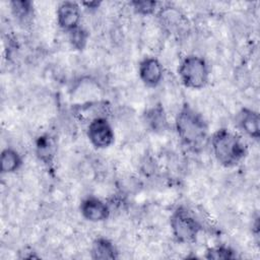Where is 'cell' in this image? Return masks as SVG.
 <instances>
[{"instance_id":"obj_1","label":"cell","mask_w":260,"mask_h":260,"mask_svg":"<svg viewBox=\"0 0 260 260\" xmlns=\"http://www.w3.org/2000/svg\"><path fill=\"white\" fill-rule=\"evenodd\" d=\"M176 130L182 143L193 151L200 150L207 140V123L189 105H185L177 115Z\"/></svg>"},{"instance_id":"obj_2","label":"cell","mask_w":260,"mask_h":260,"mask_svg":"<svg viewBox=\"0 0 260 260\" xmlns=\"http://www.w3.org/2000/svg\"><path fill=\"white\" fill-rule=\"evenodd\" d=\"M211 150L223 167L238 165L246 155L247 148L240 136L228 129H219L211 137Z\"/></svg>"},{"instance_id":"obj_3","label":"cell","mask_w":260,"mask_h":260,"mask_svg":"<svg viewBox=\"0 0 260 260\" xmlns=\"http://www.w3.org/2000/svg\"><path fill=\"white\" fill-rule=\"evenodd\" d=\"M179 76L182 83L192 89L203 88L209 78V68L205 60L191 55L183 59L179 66Z\"/></svg>"},{"instance_id":"obj_4","label":"cell","mask_w":260,"mask_h":260,"mask_svg":"<svg viewBox=\"0 0 260 260\" xmlns=\"http://www.w3.org/2000/svg\"><path fill=\"white\" fill-rule=\"evenodd\" d=\"M170 224L175 239L184 244L194 242L201 231L199 221L187 208L182 206L173 212Z\"/></svg>"},{"instance_id":"obj_5","label":"cell","mask_w":260,"mask_h":260,"mask_svg":"<svg viewBox=\"0 0 260 260\" xmlns=\"http://www.w3.org/2000/svg\"><path fill=\"white\" fill-rule=\"evenodd\" d=\"M87 137L94 147L107 148L114 142L115 134L107 118L101 117L88 123Z\"/></svg>"},{"instance_id":"obj_6","label":"cell","mask_w":260,"mask_h":260,"mask_svg":"<svg viewBox=\"0 0 260 260\" xmlns=\"http://www.w3.org/2000/svg\"><path fill=\"white\" fill-rule=\"evenodd\" d=\"M80 18L81 11L76 2L64 1L59 4L57 9V22L61 28L69 32L80 26Z\"/></svg>"},{"instance_id":"obj_7","label":"cell","mask_w":260,"mask_h":260,"mask_svg":"<svg viewBox=\"0 0 260 260\" xmlns=\"http://www.w3.org/2000/svg\"><path fill=\"white\" fill-rule=\"evenodd\" d=\"M138 73L141 81L150 87L158 85L164 76V68L160 62L153 57L144 58L138 68Z\"/></svg>"},{"instance_id":"obj_8","label":"cell","mask_w":260,"mask_h":260,"mask_svg":"<svg viewBox=\"0 0 260 260\" xmlns=\"http://www.w3.org/2000/svg\"><path fill=\"white\" fill-rule=\"evenodd\" d=\"M80 211L85 219L92 222L103 221L107 219L110 214V209L106 202L92 196L82 200Z\"/></svg>"},{"instance_id":"obj_9","label":"cell","mask_w":260,"mask_h":260,"mask_svg":"<svg viewBox=\"0 0 260 260\" xmlns=\"http://www.w3.org/2000/svg\"><path fill=\"white\" fill-rule=\"evenodd\" d=\"M239 127L251 138L258 139L260 136V119L259 114L254 110L244 108L237 116Z\"/></svg>"},{"instance_id":"obj_10","label":"cell","mask_w":260,"mask_h":260,"mask_svg":"<svg viewBox=\"0 0 260 260\" xmlns=\"http://www.w3.org/2000/svg\"><path fill=\"white\" fill-rule=\"evenodd\" d=\"M91 257L93 259H116L117 250L114 244L105 238H98L93 241L91 246Z\"/></svg>"},{"instance_id":"obj_11","label":"cell","mask_w":260,"mask_h":260,"mask_svg":"<svg viewBox=\"0 0 260 260\" xmlns=\"http://www.w3.org/2000/svg\"><path fill=\"white\" fill-rule=\"evenodd\" d=\"M1 172L3 174H9L17 171L21 164L22 159L19 153L12 148H5L1 152Z\"/></svg>"},{"instance_id":"obj_12","label":"cell","mask_w":260,"mask_h":260,"mask_svg":"<svg viewBox=\"0 0 260 260\" xmlns=\"http://www.w3.org/2000/svg\"><path fill=\"white\" fill-rule=\"evenodd\" d=\"M37 153L39 158L44 162H51L55 153V143L49 135L39 137L37 142Z\"/></svg>"},{"instance_id":"obj_13","label":"cell","mask_w":260,"mask_h":260,"mask_svg":"<svg viewBox=\"0 0 260 260\" xmlns=\"http://www.w3.org/2000/svg\"><path fill=\"white\" fill-rule=\"evenodd\" d=\"M146 122L153 131H164V129L167 127V119L164 109L159 106L150 109L146 114Z\"/></svg>"},{"instance_id":"obj_14","label":"cell","mask_w":260,"mask_h":260,"mask_svg":"<svg viewBox=\"0 0 260 260\" xmlns=\"http://www.w3.org/2000/svg\"><path fill=\"white\" fill-rule=\"evenodd\" d=\"M87 38H88L87 31L84 30L81 26H78L69 31V41L71 45L77 50H82L85 47Z\"/></svg>"},{"instance_id":"obj_15","label":"cell","mask_w":260,"mask_h":260,"mask_svg":"<svg viewBox=\"0 0 260 260\" xmlns=\"http://www.w3.org/2000/svg\"><path fill=\"white\" fill-rule=\"evenodd\" d=\"M10 5L12 13L18 19L27 18L32 11L31 2L29 1H12Z\"/></svg>"},{"instance_id":"obj_16","label":"cell","mask_w":260,"mask_h":260,"mask_svg":"<svg viewBox=\"0 0 260 260\" xmlns=\"http://www.w3.org/2000/svg\"><path fill=\"white\" fill-rule=\"evenodd\" d=\"M206 258L208 259H234L236 258L235 252L225 246H217L207 250Z\"/></svg>"},{"instance_id":"obj_17","label":"cell","mask_w":260,"mask_h":260,"mask_svg":"<svg viewBox=\"0 0 260 260\" xmlns=\"http://www.w3.org/2000/svg\"><path fill=\"white\" fill-rule=\"evenodd\" d=\"M131 4L133 5V8L137 13L143 15L153 13L157 5V3L154 1H134Z\"/></svg>"}]
</instances>
